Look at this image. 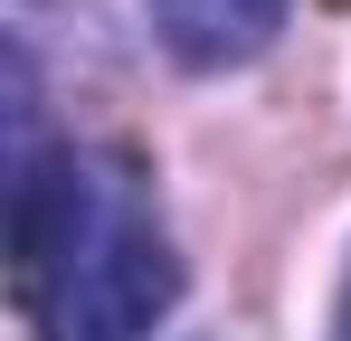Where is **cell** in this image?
Listing matches in <instances>:
<instances>
[{
    "instance_id": "2",
    "label": "cell",
    "mask_w": 351,
    "mask_h": 341,
    "mask_svg": "<svg viewBox=\"0 0 351 341\" xmlns=\"http://www.w3.org/2000/svg\"><path fill=\"white\" fill-rule=\"evenodd\" d=\"M285 10L294 0H152V29H162V48L180 66L219 76V66H247V57L276 48Z\"/></svg>"
},
{
    "instance_id": "3",
    "label": "cell",
    "mask_w": 351,
    "mask_h": 341,
    "mask_svg": "<svg viewBox=\"0 0 351 341\" xmlns=\"http://www.w3.org/2000/svg\"><path fill=\"white\" fill-rule=\"evenodd\" d=\"M332 341H351V275H342V303H332Z\"/></svg>"
},
{
    "instance_id": "1",
    "label": "cell",
    "mask_w": 351,
    "mask_h": 341,
    "mask_svg": "<svg viewBox=\"0 0 351 341\" xmlns=\"http://www.w3.org/2000/svg\"><path fill=\"white\" fill-rule=\"evenodd\" d=\"M10 284L38 341H152L180 266L152 180L123 152L58 142L10 170Z\"/></svg>"
}]
</instances>
